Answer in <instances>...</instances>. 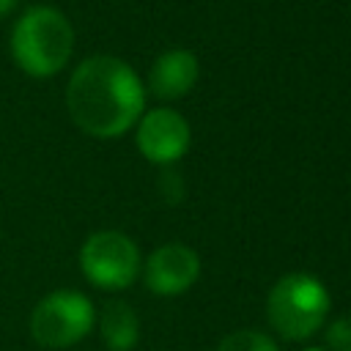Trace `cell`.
<instances>
[{
  "label": "cell",
  "mask_w": 351,
  "mask_h": 351,
  "mask_svg": "<svg viewBox=\"0 0 351 351\" xmlns=\"http://www.w3.org/2000/svg\"><path fill=\"white\" fill-rule=\"evenodd\" d=\"M85 280L101 291L129 288L140 274V250L121 230H96L80 250Z\"/></svg>",
  "instance_id": "5b68a950"
},
{
  "label": "cell",
  "mask_w": 351,
  "mask_h": 351,
  "mask_svg": "<svg viewBox=\"0 0 351 351\" xmlns=\"http://www.w3.org/2000/svg\"><path fill=\"white\" fill-rule=\"evenodd\" d=\"M326 343L332 351H351V315H340L329 324Z\"/></svg>",
  "instance_id": "8fae6325"
},
{
  "label": "cell",
  "mask_w": 351,
  "mask_h": 351,
  "mask_svg": "<svg viewBox=\"0 0 351 351\" xmlns=\"http://www.w3.org/2000/svg\"><path fill=\"white\" fill-rule=\"evenodd\" d=\"M200 277V258L186 244H162L154 250L143 266V280L148 291L159 296H176L195 285Z\"/></svg>",
  "instance_id": "52a82bcc"
},
{
  "label": "cell",
  "mask_w": 351,
  "mask_h": 351,
  "mask_svg": "<svg viewBox=\"0 0 351 351\" xmlns=\"http://www.w3.org/2000/svg\"><path fill=\"white\" fill-rule=\"evenodd\" d=\"M217 351H280L277 343L263 335V332H255V329H239V332H230L219 340Z\"/></svg>",
  "instance_id": "30bf717a"
},
{
  "label": "cell",
  "mask_w": 351,
  "mask_h": 351,
  "mask_svg": "<svg viewBox=\"0 0 351 351\" xmlns=\"http://www.w3.org/2000/svg\"><path fill=\"white\" fill-rule=\"evenodd\" d=\"M99 332L110 351H132L140 337V324L126 302H107L99 315Z\"/></svg>",
  "instance_id": "9c48e42d"
},
{
  "label": "cell",
  "mask_w": 351,
  "mask_h": 351,
  "mask_svg": "<svg viewBox=\"0 0 351 351\" xmlns=\"http://www.w3.org/2000/svg\"><path fill=\"white\" fill-rule=\"evenodd\" d=\"M266 313L274 332L285 340L313 337L329 313V293L313 274L293 271L274 282L266 299Z\"/></svg>",
  "instance_id": "3957f363"
},
{
  "label": "cell",
  "mask_w": 351,
  "mask_h": 351,
  "mask_svg": "<svg viewBox=\"0 0 351 351\" xmlns=\"http://www.w3.org/2000/svg\"><path fill=\"white\" fill-rule=\"evenodd\" d=\"M307 351H324V348H307Z\"/></svg>",
  "instance_id": "4fadbf2b"
},
{
  "label": "cell",
  "mask_w": 351,
  "mask_h": 351,
  "mask_svg": "<svg viewBox=\"0 0 351 351\" xmlns=\"http://www.w3.org/2000/svg\"><path fill=\"white\" fill-rule=\"evenodd\" d=\"M145 88L137 71L115 55L85 58L69 85L66 107L71 121L90 137H118L140 121Z\"/></svg>",
  "instance_id": "6da1fadb"
},
{
  "label": "cell",
  "mask_w": 351,
  "mask_h": 351,
  "mask_svg": "<svg viewBox=\"0 0 351 351\" xmlns=\"http://www.w3.org/2000/svg\"><path fill=\"white\" fill-rule=\"evenodd\" d=\"M16 5H19V0H0V19L11 16L16 11Z\"/></svg>",
  "instance_id": "7c38bea8"
},
{
  "label": "cell",
  "mask_w": 351,
  "mask_h": 351,
  "mask_svg": "<svg viewBox=\"0 0 351 351\" xmlns=\"http://www.w3.org/2000/svg\"><path fill=\"white\" fill-rule=\"evenodd\" d=\"M11 58L36 80L58 74L74 52V27L55 5H33L22 11L11 27Z\"/></svg>",
  "instance_id": "7a4b0ae2"
},
{
  "label": "cell",
  "mask_w": 351,
  "mask_h": 351,
  "mask_svg": "<svg viewBox=\"0 0 351 351\" xmlns=\"http://www.w3.org/2000/svg\"><path fill=\"white\" fill-rule=\"evenodd\" d=\"M192 132L181 112L156 107L137 121V148L154 165L178 162L189 148Z\"/></svg>",
  "instance_id": "8992f818"
},
{
  "label": "cell",
  "mask_w": 351,
  "mask_h": 351,
  "mask_svg": "<svg viewBox=\"0 0 351 351\" xmlns=\"http://www.w3.org/2000/svg\"><path fill=\"white\" fill-rule=\"evenodd\" d=\"M96 324L93 302L80 291H52L30 313V337L41 348L77 346Z\"/></svg>",
  "instance_id": "277c9868"
},
{
  "label": "cell",
  "mask_w": 351,
  "mask_h": 351,
  "mask_svg": "<svg viewBox=\"0 0 351 351\" xmlns=\"http://www.w3.org/2000/svg\"><path fill=\"white\" fill-rule=\"evenodd\" d=\"M197 71H200L197 58L189 49H181V47L167 49L154 60L148 71V90L165 101L181 99L195 88Z\"/></svg>",
  "instance_id": "ba28073f"
}]
</instances>
